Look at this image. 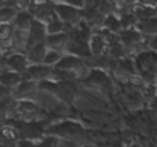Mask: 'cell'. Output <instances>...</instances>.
<instances>
[{"instance_id":"cell-1","label":"cell","mask_w":157,"mask_h":147,"mask_svg":"<svg viewBox=\"0 0 157 147\" xmlns=\"http://www.w3.org/2000/svg\"><path fill=\"white\" fill-rule=\"evenodd\" d=\"M46 135L56 136L60 141H66V142H72L78 147H83L91 144L93 141V135L91 132L80 123L75 120H60L56 123H51L46 129Z\"/></svg>"},{"instance_id":"cell-2","label":"cell","mask_w":157,"mask_h":147,"mask_svg":"<svg viewBox=\"0 0 157 147\" xmlns=\"http://www.w3.org/2000/svg\"><path fill=\"white\" fill-rule=\"evenodd\" d=\"M39 89L52 95L59 103H62L66 107H72L75 98L78 97V81H52L46 80L39 83Z\"/></svg>"},{"instance_id":"cell-3","label":"cell","mask_w":157,"mask_h":147,"mask_svg":"<svg viewBox=\"0 0 157 147\" xmlns=\"http://www.w3.org/2000/svg\"><path fill=\"white\" fill-rule=\"evenodd\" d=\"M137 78L143 84H155L157 81V54L148 49L132 57Z\"/></svg>"},{"instance_id":"cell-4","label":"cell","mask_w":157,"mask_h":147,"mask_svg":"<svg viewBox=\"0 0 157 147\" xmlns=\"http://www.w3.org/2000/svg\"><path fill=\"white\" fill-rule=\"evenodd\" d=\"M78 83L94 92H100L105 95H111L114 91V80L109 75V72H106L103 69H97V67L90 69L88 75L85 78H82Z\"/></svg>"},{"instance_id":"cell-5","label":"cell","mask_w":157,"mask_h":147,"mask_svg":"<svg viewBox=\"0 0 157 147\" xmlns=\"http://www.w3.org/2000/svg\"><path fill=\"white\" fill-rule=\"evenodd\" d=\"M83 6H85V3H78V5H72V3H66V2H56L54 3L56 14L65 23L66 31L83 20V17H82Z\"/></svg>"},{"instance_id":"cell-6","label":"cell","mask_w":157,"mask_h":147,"mask_svg":"<svg viewBox=\"0 0 157 147\" xmlns=\"http://www.w3.org/2000/svg\"><path fill=\"white\" fill-rule=\"evenodd\" d=\"M119 40L129 57H134L136 54L146 49V37L137 28L122 29V32L119 34Z\"/></svg>"},{"instance_id":"cell-7","label":"cell","mask_w":157,"mask_h":147,"mask_svg":"<svg viewBox=\"0 0 157 147\" xmlns=\"http://www.w3.org/2000/svg\"><path fill=\"white\" fill-rule=\"evenodd\" d=\"M109 32L105 31L103 28L93 31L90 40H88V49L91 57H103L106 55L108 51V38H109Z\"/></svg>"},{"instance_id":"cell-8","label":"cell","mask_w":157,"mask_h":147,"mask_svg":"<svg viewBox=\"0 0 157 147\" xmlns=\"http://www.w3.org/2000/svg\"><path fill=\"white\" fill-rule=\"evenodd\" d=\"M51 74H52V67L46 64H29L25 74L22 75V80L42 83V81L51 80Z\"/></svg>"},{"instance_id":"cell-9","label":"cell","mask_w":157,"mask_h":147,"mask_svg":"<svg viewBox=\"0 0 157 147\" xmlns=\"http://www.w3.org/2000/svg\"><path fill=\"white\" fill-rule=\"evenodd\" d=\"M28 66H29V63L26 60L25 52H11L5 57V69L3 70H11V72L23 75Z\"/></svg>"},{"instance_id":"cell-10","label":"cell","mask_w":157,"mask_h":147,"mask_svg":"<svg viewBox=\"0 0 157 147\" xmlns=\"http://www.w3.org/2000/svg\"><path fill=\"white\" fill-rule=\"evenodd\" d=\"M45 38H46V26H45V23H42V22L34 19L33 25L26 31V49L33 48L37 43L45 41Z\"/></svg>"},{"instance_id":"cell-11","label":"cell","mask_w":157,"mask_h":147,"mask_svg":"<svg viewBox=\"0 0 157 147\" xmlns=\"http://www.w3.org/2000/svg\"><path fill=\"white\" fill-rule=\"evenodd\" d=\"M39 94V83L22 80V83L13 91L14 100H36Z\"/></svg>"},{"instance_id":"cell-12","label":"cell","mask_w":157,"mask_h":147,"mask_svg":"<svg viewBox=\"0 0 157 147\" xmlns=\"http://www.w3.org/2000/svg\"><path fill=\"white\" fill-rule=\"evenodd\" d=\"M48 52V48H46V43L42 41V43H37L34 45L33 48L26 49L25 51V55H26V60L29 64H42L43 63V58Z\"/></svg>"},{"instance_id":"cell-13","label":"cell","mask_w":157,"mask_h":147,"mask_svg":"<svg viewBox=\"0 0 157 147\" xmlns=\"http://www.w3.org/2000/svg\"><path fill=\"white\" fill-rule=\"evenodd\" d=\"M45 43H46L48 49L65 54V48H66V43H68V34L60 32V34H54V35H46Z\"/></svg>"},{"instance_id":"cell-14","label":"cell","mask_w":157,"mask_h":147,"mask_svg":"<svg viewBox=\"0 0 157 147\" xmlns=\"http://www.w3.org/2000/svg\"><path fill=\"white\" fill-rule=\"evenodd\" d=\"M33 22H34L33 14H31L28 9H23V11H19V13L16 14V17H14V20H13L11 25L14 26V29L26 32V31L29 29V26L33 25Z\"/></svg>"},{"instance_id":"cell-15","label":"cell","mask_w":157,"mask_h":147,"mask_svg":"<svg viewBox=\"0 0 157 147\" xmlns=\"http://www.w3.org/2000/svg\"><path fill=\"white\" fill-rule=\"evenodd\" d=\"M102 28L105 31H108L109 34H113V35H119L122 32V29H123L122 28V23H120V19H119V16L116 13H111V14L105 16L103 23H102Z\"/></svg>"},{"instance_id":"cell-16","label":"cell","mask_w":157,"mask_h":147,"mask_svg":"<svg viewBox=\"0 0 157 147\" xmlns=\"http://www.w3.org/2000/svg\"><path fill=\"white\" fill-rule=\"evenodd\" d=\"M20 83H22L20 74H16V72H11V70H2V74H0V84L2 86H6V88L14 91Z\"/></svg>"},{"instance_id":"cell-17","label":"cell","mask_w":157,"mask_h":147,"mask_svg":"<svg viewBox=\"0 0 157 147\" xmlns=\"http://www.w3.org/2000/svg\"><path fill=\"white\" fill-rule=\"evenodd\" d=\"M17 13L13 3H0V25H11Z\"/></svg>"},{"instance_id":"cell-18","label":"cell","mask_w":157,"mask_h":147,"mask_svg":"<svg viewBox=\"0 0 157 147\" xmlns=\"http://www.w3.org/2000/svg\"><path fill=\"white\" fill-rule=\"evenodd\" d=\"M145 37H151V35H155L157 34V17H151V19H146L143 22H139L137 26H136Z\"/></svg>"},{"instance_id":"cell-19","label":"cell","mask_w":157,"mask_h":147,"mask_svg":"<svg viewBox=\"0 0 157 147\" xmlns=\"http://www.w3.org/2000/svg\"><path fill=\"white\" fill-rule=\"evenodd\" d=\"M45 26H46V35H54V34L66 32V26H65V23L59 17L54 19V20H51L49 23H46Z\"/></svg>"},{"instance_id":"cell-20","label":"cell","mask_w":157,"mask_h":147,"mask_svg":"<svg viewBox=\"0 0 157 147\" xmlns=\"http://www.w3.org/2000/svg\"><path fill=\"white\" fill-rule=\"evenodd\" d=\"M62 57H63L62 52H57V51H51V49H48V52H46V55H45L42 64H46V66H49V67H54V66L60 61Z\"/></svg>"},{"instance_id":"cell-21","label":"cell","mask_w":157,"mask_h":147,"mask_svg":"<svg viewBox=\"0 0 157 147\" xmlns=\"http://www.w3.org/2000/svg\"><path fill=\"white\" fill-rule=\"evenodd\" d=\"M60 145V139L51 135H45L40 141L36 142V147H59Z\"/></svg>"},{"instance_id":"cell-22","label":"cell","mask_w":157,"mask_h":147,"mask_svg":"<svg viewBox=\"0 0 157 147\" xmlns=\"http://www.w3.org/2000/svg\"><path fill=\"white\" fill-rule=\"evenodd\" d=\"M146 49L157 54V34L151 35V37H146Z\"/></svg>"},{"instance_id":"cell-23","label":"cell","mask_w":157,"mask_h":147,"mask_svg":"<svg viewBox=\"0 0 157 147\" xmlns=\"http://www.w3.org/2000/svg\"><path fill=\"white\" fill-rule=\"evenodd\" d=\"M146 110H148L152 117H155V118H157V95H155L154 98H151V100H149V103L146 104Z\"/></svg>"},{"instance_id":"cell-24","label":"cell","mask_w":157,"mask_h":147,"mask_svg":"<svg viewBox=\"0 0 157 147\" xmlns=\"http://www.w3.org/2000/svg\"><path fill=\"white\" fill-rule=\"evenodd\" d=\"M14 147H36V142H33V141H26V139H20Z\"/></svg>"},{"instance_id":"cell-25","label":"cell","mask_w":157,"mask_h":147,"mask_svg":"<svg viewBox=\"0 0 157 147\" xmlns=\"http://www.w3.org/2000/svg\"><path fill=\"white\" fill-rule=\"evenodd\" d=\"M129 147H143V145H140V144H132V145H129Z\"/></svg>"},{"instance_id":"cell-26","label":"cell","mask_w":157,"mask_h":147,"mask_svg":"<svg viewBox=\"0 0 157 147\" xmlns=\"http://www.w3.org/2000/svg\"><path fill=\"white\" fill-rule=\"evenodd\" d=\"M83 147H97V145H94V144H88V145H83Z\"/></svg>"},{"instance_id":"cell-27","label":"cell","mask_w":157,"mask_h":147,"mask_svg":"<svg viewBox=\"0 0 157 147\" xmlns=\"http://www.w3.org/2000/svg\"><path fill=\"white\" fill-rule=\"evenodd\" d=\"M0 74H2V70H0Z\"/></svg>"}]
</instances>
